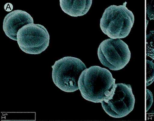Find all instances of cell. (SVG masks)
I'll list each match as a JSON object with an SVG mask.
<instances>
[{
    "label": "cell",
    "mask_w": 154,
    "mask_h": 121,
    "mask_svg": "<svg viewBox=\"0 0 154 121\" xmlns=\"http://www.w3.org/2000/svg\"><path fill=\"white\" fill-rule=\"evenodd\" d=\"M117 87L112 99L101 103L106 113L112 117L120 118L128 116L134 109L135 98L131 85L116 84Z\"/></svg>",
    "instance_id": "cell-6"
},
{
    "label": "cell",
    "mask_w": 154,
    "mask_h": 121,
    "mask_svg": "<svg viewBox=\"0 0 154 121\" xmlns=\"http://www.w3.org/2000/svg\"><path fill=\"white\" fill-rule=\"evenodd\" d=\"M62 10L72 17L83 16L87 14L92 5V0L65 1L60 0Z\"/></svg>",
    "instance_id": "cell-8"
},
{
    "label": "cell",
    "mask_w": 154,
    "mask_h": 121,
    "mask_svg": "<svg viewBox=\"0 0 154 121\" xmlns=\"http://www.w3.org/2000/svg\"><path fill=\"white\" fill-rule=\"evenodd\" d=\"M153 103V94L148 89L146 90V111H149Z\"/></svg>",
    "instance_id": "cell-12"
},
{
    "label": "cell",
    "mask_w": 154,
    "mask_h": 121,
    "mask_svg": "<svg viewBox=\"0 0 154 121\" xmlns=\"http://www.w3.org/2000/svg\"><path fill=\"white\" fill-rule=\"evenodd\" d=\"M50 36L45 27L38 24L25 25L17 33V42L23 52L30 55H39L48 47Z\"/></svg>",
    "instance_id": "cell-5"
},
{
    "label": "cell",
    "mask_w": 154,
    "mask_h": 121,
    "mask_svg": "<svg viewBox=\"0 0 154 121\" xmlns=\"http://www.w3.org/2000/svg\"><path fill=\"white\" fill-rule=\"evenodd\" d=\"M151 112L152 113H154V106H153V109H152V110L151 111Z\"/></svg>",
    "instance_id": "cell-13"
},
{
    "label": "cell",
    "mask_w": 154,
    "mask_h": 121,
    "mask_svg": "<svg viewBox=\"0 0 154 121\" xmlns=\"http://www.w3.org/2000/svg\"><path fill=\"white\" fill-rule=\"evenodd\" d=\"M134 23V16L126 5L109 6L106 8L100 20L103 32L112 39L126 38Z\"/></svg>",
    "instance_id": "cell-2"
},
{
    "label": "cell",
    "mask_w": 154,
    "mask_h": 121,
    "mask_svg": "<svg viewBox=\"0 0 154 121\" xmlns=\"http://www.w3.org/2000/svg\"><path fill=\"white\" fill-rule=\"evenodd\" d=\"M52 68V77L55 85L62 91L70 93L79 89L78 80L82 71L87 68L80 59L66 56L56 61Z\"/></svg>",
    "instance_id": "cell-3"
},
{
    "label": "cell",
    "mask_w": 154,
    "mask_h": 121,
    "mask_svg": "<svg viewBox=\"0 0 154 121\" xmlns=\"http://www.w3.org/2000/svg\"><path fill=\"white\" fill-rule=\"evenodd\" d=\"M78 85L84 99L95 103L107 102L112 99L117 87L112 73L99 66H92L84 70Z\"/></svg>",
    "instance_id": "cell-1"
},
{
    "label": "cell",
    "mask_w": 154,
    "mask_h": 121,
    "mask_svg": "<svg viewBox=\"0 0 154 121\" xmlns=\"http://www.w3.org/2000/svg\"><path fill=\"white\" fill-rule=\"evenodd\" d=\"M29 23H34V20L29 14L23 10H14L5 17L3 30L8 38L17 41L18 31L25 25Z\"/></svg>",
    "instance_id": "cell-7"
},
{
    "label": "cell",
    "mask_w": 154,
    "mask_h": 121,
    "mask_svg": "<svg viewBox=\"0 0 154 121\" xmlns=\"http://www.w3.org/2000/svg\"><path fill=\"white\" fill-rule=\"evenodd\" d=\"M146 55L154 60V30L149 32L146 36Z\"/></svg>",
    "instance_id": "cell-9"
},
{
    "label": "cell",
    "mask_w": 154,
    "mask_h": 121,
    "mask_svg": "<svg viewBox=\"0 0 154 121\" xmlns=\"http://www.w3.org/2000/svg\"><path fill=\"white\" fill-rule=\"evenodd\" d=\"M97 55L102 65L112 71L123 69L131 57L128 46L121 39L103 40L99 46Z\"/></svg>",
    "instance_id": "cell-4"
},
{
    "label": "cell",
    "mask_w": 154,
    "mask_h": 121,
    "mask_svg": "<svg viewBox=\"0 0 154 121\" xmlns=\"http://www.w3.org/2000/svg\"><path fill=\"white\" fill-rule=\"evenodd\" d=\"M146 86H149L154 81V63L149 60L146 61Z\"/></svg>",
    "instance_id": "cell-10"
},
{
    "label": "cell",
    "mask_w": 154,
    "mask_h": 121,
    "mask_svg": "<svg viewBox=\"0 0 154 121\" xmlns=\"http://www.w3.org/2000/svg\"><path fill=\"white\" fill-rule=\"evenodd\" d=\"M146 14L149 19L154 20V0L146 1Z\"/></svg>",
    "instance_id": "cell-11"
}]
</instances>
